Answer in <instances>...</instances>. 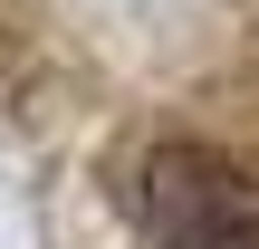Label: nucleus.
<instances>
[{
	"instance_id": "obj_1",
	"label": "nucleus",
	"mask_w": 259,
	"mask_h": 249,
	"mask_svg": "<svg viewBox=\"0 0 259 249\" xmlns=\"http://www.w3.org/2000/svg\"><path fill=\"white\" fill-rule=\"evenodd\" d=\"M135 211L163 249H259V182L202 144H163L135 173Z\"/></svg>"
}]
</instances>
